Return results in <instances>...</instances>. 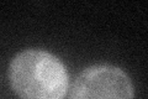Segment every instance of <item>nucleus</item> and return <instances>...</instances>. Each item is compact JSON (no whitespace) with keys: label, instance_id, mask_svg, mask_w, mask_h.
<instances>
[{"label":"nucleus","instance_id":"f257e3e1","mask_svg":"<svg viewBox=\"0 0 148 99\" xmlns=\"http://www.w3.org/2000/svg\"><path fill=\"white\" fill-rule=\"evenodd\" d=\"M9 81L20 99H64L69 77L58 57L45 50H25L12 58Z\"/></svg>","mask_w":148,"mask_h":99},{"label":"nucleus","instance_id":"f03ea898","mask_svg":"<svg viewBox=\"0 0 148 99\" xmlns=\"http://www.w3.org/2000/svg\"><path fill=\"white\" fill-rule=\"evenodd\" d=\"M71 99H133V86L121 68L96 64L77 77Z\"/></svg>","mask_w":148,"mask_h":99}]
</instances>
